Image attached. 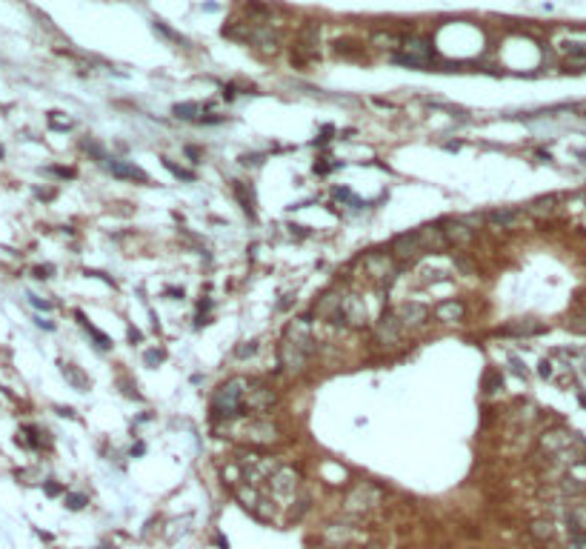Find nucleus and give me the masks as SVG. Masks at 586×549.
I'll return each mask as SVG.
<instances>
[{"mask_svg":"<svg viewBox=\"0 0 586 549\" xmlns=\"http://www.w3.org/2000/svg\"><path fill=\"white\" fill-rule=\"evenodd\" d=\"M243 438L246 441H252V444H269V441H277V429L272 426V423H266V421H249V426L243 429Z\"/></svg>","mask_w":586,"mask_h":549,"instance_id":"8","label":"nucleus"},{"mask_svg":"<svg viewBox=\"0 0 586 549\" xmlns=\"http://www.w3.org/2000/svg\"><path fill=\"white\" fill-rule=\"evenodd\" d=\"M517 215H520V209H509V206H503V209H492V212H486V220L495 223V226H512V223L517 220Z\"/></svg>","mask_w":586,"mask_h":549,"instance_id":"16","label":"nucleus"},{"mask_svg":"<svg viewBox=\"0 0 586 549\" xmlns=\"http://www.w3.org/2000/svg\"><path fill=\"white\" fill-rule=\"evenodd\" d=\"M363 269L375 283H392L398 277V261L386 252H369L363 258Z\"/></svg>","mask_w":586,"mask_h":549,"instance_id":"3","label":"nucleus"},{"mask_svg":"<svg viewBox=\"0 0 586 549\" xmlns=\"http://www.w3.org/2000/svg\"><path fill=\"white\" fill-rule=\"evenodd\" d=\"M312 352H315V341H312V326L309 318H295L286 326L280 346H277V358H280V369L286 375H300L306 364H309Z\"/></svg>","mask_w":586,"mask_h":549,"instance_id":"1","label":"nucleus"},{"mask_svg":"<svg viewBox=\"0 0 586 549\" xmlns=\"http://www.w3.org/2000/svg\"><path fill=\"white\" fill-rule=\"evenodd\" d=\"M197 114H200V103H177L174 106V117H180V120H197Z\"/></svg>","mask_w":586,"mask_h":549,"instance_id":"18","label":"nucleus"},{"mask_svg":"<svg viewBox=\"0 0 586 549\" xmlns=\"http://www.w3.org/2000/svg\"><path fill=\"white\" fill-rule=\"evenodd\" d=\"M340 312H343V320H346V323H363V320H366V306H363V300H360L357 295L343 297Z\"/></svg>","mask_w":586,"mask_h":549,"instance_id":"11","label":"nucleus"},{"mask_svg":"<svg viewBox=\"0 0 586 549\" xmlns=\"http://www.w3.org/2000/svg\"><path fill=\"white\" fill-rule=\"evenodd\" d=\"M466 315V306L460 303V300H440L435 306V318L440 320V323H455V320H460Z\"/></svg>","mask_w":586,"mask_h":549,"instance_id":"12","label":"nucleus"},{"mask_svg":"<svg viewBox=\"0 0 586 549\" xmlns=\"http://www.w3.org/2000/svg\"><path fill=\"white\" fill-rule=\"evenodd\" d=\"M392 252L401 261H415V258L423 255V243L418 238V232H403V235H398V238L392 240Z\"/></svg>","mask_w":586,"mask_h":549,"instance_id":"6","label":"nucleus"},{"mask_svg":"<svg viewBox=\"0 0 586 549\" xmlns=\"http://www.w3.org/2000/svg\"><path fill=\"white\" fill-rule=\"evenodd\" d=\"M435 55L432 52V46L426 43V40H409L406 43V57H412V60H418V63H426L429 66V57Z\"/></svg>","mask_w":586,"mask_h":549,"instance_id":"15","label":"nucleus"},{"mask_svg":"<svg viewBox=\"0 0 586 549\" xmlns=\"http://www.w3.org/2000/svg\"><path fill=\"white\" fill-rule=\"evenodd\" d=\"M275 389L263 386V383H249L246 386V395H243V412H254V415H266V412L275 406Z\"/></svg>","mask_w":586,"mask_h":549,"instance_id":"5","label":"nucleus"},{"mask_svg":"<svg viewBox=\"0 0 586 549\" xmlns=\"http://www.w3.org/2000/svg\"><path fill=\"white\" fill-rule=\"evenodd\" d=\"M418 232V238H420V243H423V252H440V249H446L449 243H446V235H443V229L440 226H420V229H415Z\"/></svg>","mask_w":586,"mask_h":549,"instance_id":"9","label":"nucleus"},{"mask_svg":"<svg viewBox=\"0 0 586 549\" xmlns=\"http://www.w3.org/2000/svg\"><path fill=\"white\" fill-rule=\"evenodd\" d=\"M163 166H166V169L172 172L174 178H180V181H195V172H186V169H180V166H177V163H172L169 158H163Z\"/></svg>","mask_w":586,"mask_h":549,"instance_id":"20","label":"nucleus"},{"mask_svg":"<svg viewBox=\"0 0 586 549\" xmlns=\"http://www.w3.org/2000/svg\"><path fill=\"white\" fill-rule=\"evenodd\" d=\"M254 349H257V343H254V341H249L246 346H238V349H235V355H238V358H246V355H252Z\"/></svg>","mask_w":586,"mask_h":549,"instance_id":"21","label":"nucleus"},{"mask_svg":"<svg viewBox=\"0 0 586 549\" xmlns=\"http://www.w3.org/2000/svg\"><path fill=\"white\" fill-rule=\"evenodd\" d=\"M403 323H401V318H398V312L395 309H386L383 315H380V320L375 323V341L380 343V346H398V343L403 341Z\"/></svg>","mask_w":586,"mask_h":549,"instance_id":"4","label":"nucleus"},{"mask_svg":"<svg viewBox=\"0 0 586 549\" xmlns=\"http://www.w3.org/2000/svg\"><path fill=\"white\" fill-rule=\"evenodd\" d=\"M69 506H72V509H81V506H83V498H81V495L69 498Z\"/></svg>","mask_w":586,"mask_h":549,"instance_id":"23","label":"nucleus"},{"mask_svg":"<svg viewBox=\"0 0 586 549\" xmlns=\"http://www.w3.org/2000/svg\"><path fill=\"white\" fill-rule=\"evenodd\" d=\"M540 375H543V377H549V375H552V369H549V364H546V361L540 364Z\"/></svg>","mask_w":586,"mask_h":549,"instance_id":"24","label":"nucleus"},{"mask_svg":"<svg viewBox=\"0 0 586 549\" xmlns=\"http://www.w3.org/2000/svg\"><path fill=\"white\" fill-rule=\"evenodd\" d=\"M538 332H543V323H535V320H517V323L503 326V335H538Z\"/></svg>","mask_w":586,"mask_h":549,"instance_id":"17","label":"nucleus"},{"mask_svg":"<svg viewBox=\"0 0 586 549\" xmlns=\"http://www.w3.org/2000/svg\"><path fill=\"white\" fill-rule=\"evenodd\" d=\"M109 169H112V175H117V178H132V181H140V183H146V181H149V178H146V172L138 169V166H132V163H120V160H112V163H109Z\"/></svg>","mask_w":586,"mask_h":549,"instance_id":"14","label":"nucleus"},{"mask_svg":"<svg viewBox=\"0 0 586 549\" xmlns=\"http://www.w3.org/2000/svg\"><path fill=\"white\" fill-rule=\"evenodd\" d=\"M398 312V318H401L403 329H418V326H423L426 320H429V309L420 306V303H403L401 309H395Z\"/></svg>","mask_w":586,"mask_h":549,"instance_id":"7","label":"nucleus"},{"mask_svg":"<svg viewBox=\"0 0 586 549\" xmlns=\"http://www.w3.org/2000/svg\"><path fill=\"white\" fill-rule=\"evenodd\" d=\"M78 318H81V320H83V326H86V329H89V332H92V335H94V341H97V346H100V349H109V346H112V341H109V338H106L103 332H97V329H94V326H92V323H89V320H86V318H83L81 312H78Z\"/></svg>","mask_w":586,"mask_h":549,"instance_id":"19","label":"nucleus"},{"mask_svg":"<svg viewBox=\"0 0 586 549\" xmlns=\"http://www.w3.org/2000/svg\"><path fill=\"white\" fill-rule=\"evenodd\" d=\"M161 358H163L161 352H146V364H152V366H155L158 361H161Z\"/></svg>","mask_w":586,"mask_h":549,"instance_id":"22","label":"nucleus"},{"mask_svg":"<svg viewBox=\"0 0 586 549\" xmlns=\"http://www.w3.org/2000/svg\"><path fill=\"white\" fill-rule=\"evenodd\" d=\"M246 380L243 377H232L215 392L212 398V418L215 421H232L243 412V395H246Z\"/></svg>","mask_w":586,"mask_h":549,"instance_id":"2","label":"nucleus"},{"mask_svg":"<svg viewBox=\"0 0 586 549\" xmlns=\"http://www.w3.org/2000/svg\"><path fill=\"white\" fill-rule=\"evenodd\" d=\"M272 489H275L277 495H292V492L298 489V475H295L292 469L280 466L275 475H272Z\"/></svg>","mask_w":586,"mask_h":549,"instance_id":"13","label":"nucleus"},{"mask_svg":"<svg viewBox=\"0 0 586 549\" xmlns=\"http://www.w3.org/2000/svg\"><path fill=\"white\" fill-rule=\"evenodd\" d=\"M440 229L446 235V243H455V246H466L475 238V229H469L466 223H460V220H446Z\"/></svg>","mask_w":586,"mask_h":549,"instance_id":"10","label":"nucleus"}]
</instances>
